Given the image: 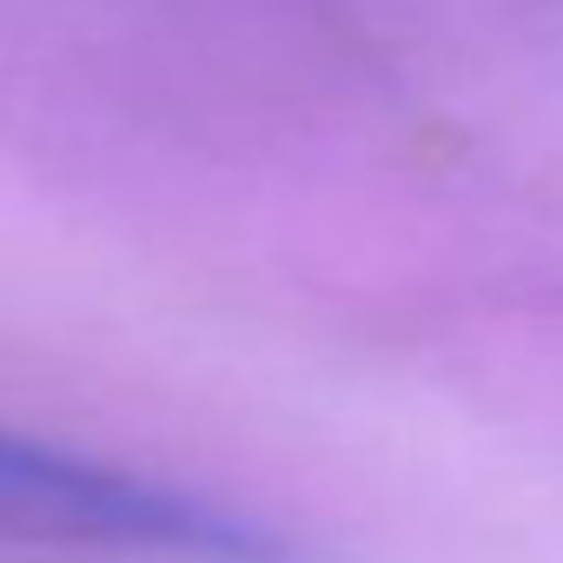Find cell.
I'll return each mask as SVG.
<instances>
[{
    "label": "cell",
    "mask_w": 563,
    "mask_h": 563,
    "mask_svg": "<svg viewBox=\"0 0 563 563\" xmlns=\"http://www.w3.org/2000/svg\"><path fill=\"white\" fill-rule=\"evenodd\" d=\"M0 550L47 563H292L278 523L0 418Z\"/></svg>",
    "instance_id": "cell-1"
}]
</instances>
